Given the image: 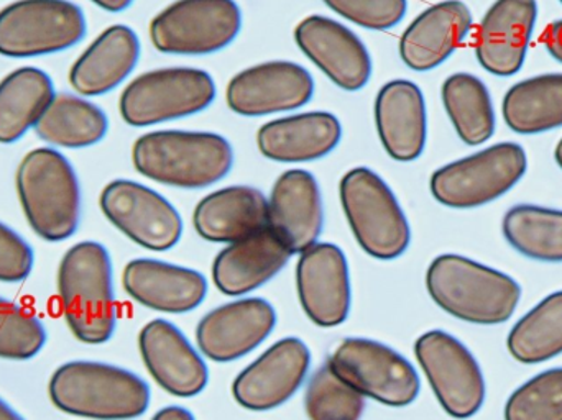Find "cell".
Wrapping results in <instances>:
<instances>
[{"label":"cell","instance_id":"cell-39","mask_svg":"<svg viewBox=\"0 0 562 420\" xmlns=\"http://www.w3.org/2000/svg\"><path fill=\"white\" fill-rule=\"evenodd\" d=\"M35 266L32 245L0 220V283L19 284L29 280Z\"/></svg>","mask_w":562,"mask_h":420},{"label":"cell","instance_id":"cell-25","mask_svg":"<svg viewBox=\"0 0 562 420\" xmlns=\"http://www.w3.org/2000/svg\"><path fill=\"white\" fill-rule=\"evenodd\" d=\"M140 49V39L131 26H108L72 63L69 86L76 94L88 99L115 91L137 68Z\"/></svg>","mask_w":562,"mask_h":420},{"label":"cell","instance_id":"cell-42","mask_svg":"<svg viewBox=\"0 0 562 420\" xmlns=\"http://www.w3.org/2000/svg\"><path fill=\"white\" fill-rule=\"evenodd\" d=\"M89 2L94 3L105 12L119 13L127 10L134 3V0H89Z\"/></svg>","mask_w":562,"mask_h":420},{"label":"cell","instance_id":"cell-40","mask_svg":"<svg viewBox=\"0 0 562 420\" xmlns=\"http://www.w3.org/2000/svg\"><path fill=\"white\" fill-rule=\"evenodd\" d=\"M544 48L562 65V20L551 23L541 36Z\"/></svg>","mask_w":562,"mask_h":420},{"label":"cell","instance_id":"cell-35","mask_svg":"<svg viewBox=\"0 0 562 420\" xmlns=\"http://www.w3.org/2000/svg\"><path fill=\"white\" fill-rule=\"evenodd\" d=\"M304 411L310 420H360L366 398L337 378L326 363L307 382Z\"/></svg>","mask_w":562,"mask_h":420},{"label":"cell","instance_id":"cell-13","mask_svg":"<svg viewBox=\"0 0 562 420\" xmlns=\"http://www.w3.org/2000/svg\"><path fill=\"white\" fill-rule=\"evenodd\" d=\"M99 207L112 227L145 250H171L183 237V218L177 207L137 181L114 180L105 184Z\"/></svg>","mask_w":562,"mask_h":420},{"label":"cell","instance_id":"cell-19","mask_svg":"<svg viewBox=\"0 0 562 420\" xmlns=\"http://www.w3.org/2000/svg\"><path fill=\"white\" fill-rule=\"evenodd\" d=\"M138 352L148 375L168 395L190 399L206 389L210 370L203 355L170 320L145 323L138 333Z\"/></svg>","mask_w":562,"mask_h":420},{"label":"cell","instance_id":"cell-38","mask_svg":"<svg viewBox=\"0 0 562 420\" xmlns=\"http://www.w3.org/2000/svg\"><path fill=\"white\" fill-rule=\"evenodd\" d=\"M334 13L353 25L375 32L393 29L405 19L406 0H323Z\"/></svg>","mask_w":562,"mask_h":420},{"label":"cell","instance_id":"cell-9","mask_svg":"<svg viewBox=\"0 0 562 420\" xmlns=\"http://www.w3.org/2000/svg\"><path fill=\"white\" fill-rule=\"evenodd\" d=\"M88 33L72 0H15L0 9V56L42 58L75 48Z\"/></svg>","mask_w":562,"mask_h":420},{"label":"cell","instance_id":"cell-43","mask_svg":"<svg viewBox=\"0 0 562 420\" xmlns=\"http://www.w3.org/2000/svg\"><path fill=\"white\" fill-rule=\"evenodd\" d=\"M0 420H26L5 399L0 398Z\"/></svg>","mask_w":562,"mask_h":420},{"label":"cell","instance_id":"cell-36","mask_svg":"<svg viewBox=\"0 0 562 420\" xmlns=\"http://www.w3.org/2000/svg\"><path fill=\"white\" fill-rule=\"evenodd\" d=\"M48 333L32 310L0 296V360L26 362L45 349Z\"/></svg>","mask_w":562,"mask_h":420},{"label":"cell","instance_id":"cell-3","mask_svg":"<svg viewBox=\"0 0 562 420\" xmlns=\"http://www.w3.org/2000/svg\"><path fill=\"white\" fill-rule=\"evenodd\" d=\"M48 396L58 411L88 420H134L150 408V386L131 370L75 360L55 370Z\"/></svg>","mask_w":562,"mask_h":420},{"label":"cell","instance_id":"cell-37","mask_svg":"<svg viewBox=\"0 0 562 420\" xmlns=\"http://www.w3.org/2000/svg\"><path fill=\"white\" fill-rule=\"evenodd\" d=\"M505 420H562V368L521 385L505 405Z\"/></svg>","mask_w":562,"mask_h":420},{"label":"cell","instance_id":"cell-4","mask_svg":"<svg viewBox=\"0 0 562 420\" xmlns=\"http://www.w3.org/2000/svg\"><path fill=\"white\" fill-rule=\"evenodd\" d=\"M16 196L29 227L48 243H61L78 231L82 193L78 173L59 150L29 151L15 173Z\"/></svg>","mask_w":562,"mask_h":420},{"label":"cell","instance_id":"cell-27","mask_svg":"<svg viewBox=\"0 0 562 420\" xmlns=\"http://www.w3.org/2000/svg\"><path fill=\"white\" fill-rule=\"evenodd\" d=\"M293 254L270 228L227 245L213 261V283L224 296L244 297L266 286Z\"/></svg>","mask_w":562,"mask_h":420},{"label":"cell","instance_id":"cell-14","mask_svg":"<svg viewBox=\"0 0 562 420\" xmlns=\"http://www.w3.org/2000/svg\"><path fill=\"white\" fill-rule=\"evenodd\" d=\"M311 352L303 340L286 337L270 345L233 382V396L240 408L267 412L286 405L306 382Z\"/></svg>","mask_w":562,"mask_h":420},{"label":"cell","instance_id":"cell-15","mask_svg":"<svg viewBox=\"0 0 562 420\" xmlns=\"http://www.w3.org/2000/svg\"><path fill=\"white\" fill-rule=\"evenodd\" d=\"M296 293L307 319L321 329L342 326L350 313L349 263L337 245L317 241L300 253Z\"/></svg>","mask_w":562,"mask_h":420},{"label":"cell","instance_id":"cell-24","mask_svg":"<svg viewBox=\"0 0 562 420\" xmlns=\"http://www.w3.org/2000/svg\"><path fill=\"white\" fill-rule=\"evenodd\" d=\"M472 25L471 9L462 0L435 3L406 26L398 43L400 58L413 71H431L451 58Z\"/></svg>","mask_w":562,"mask_h":420},{"label":"cell","instance_id":"cell-2","mask_svg":"<svg viewBox=\"0 0 562 420\" xmlns=\"http://www.w3.org/2000/svg\"><path fill=\"white\" fill-rule=\"evenodd\" d=\"M138 174L178 190H203L233 170L234 150L223 135L198 130H155L132 147Z\"/></svg>","mask_w":562,"mask_h":420},{"label":"cell","instance_id":"cell-32","mask_svg":"<svg viewBox=\"0 0 562 420\" xmlns=\"http://www.w3.org/2000/svg\"><path fill=\"white\" fill-rule=\"evenodd\" d=\"M442 104L458 137L469 147L491 140L495 134V109L487 86L469 72L449 76L441 88Z\"/></svg>","mask_w":562,"mask_h":420},{"label":"cell","instance_id":"cell-10","mask_svg":"<svg viewBox=\"0 0 562 420\" xmlns=\"http://www.w3.org/2000/svg\"><path fill=\"white\" fill-rule=\"evenodd\" d=\"M337 378L363 398L389 408H406L422 391L418 372L402 353L376 340H342L327 360Z\"/></svg>","mask_w":562,"mask_h":420},{"label":"cell","instance_id":"cell-44","mask_svg":"<svg viewBox=\"0 0 562 420\" xmlns=\"http://www.w3.org/2000/svg\"><path fill=\"white\" fill-rule=\"evenodd\" d=\"M554 160H557L558 167L562 170V138L558 141L557 150H554Z\"/></svg>","mask_w":562,"mask_h":420},{"label":"cell","instance_id":"cell-5","mask_svg":"<svg viewBox=\"0 0 562 420\" xmlns=\"http://www.w3.org/2000/svg\"><path fill=\"white\" fill-rule=\"evenodd\" d=\"M425 281L436 306L477 326L507 322L521 299V286L514 277L461 254H439Z\"/></svg>","mask_w":562,"mask_h":420},{"label":"cell","instance_id":"cell-1","mask_svg":"<svg viewBox=\"0 0 562 420\" xmlns=\"http://www.w3.org/2000/svg\"><path fill=\"white\" fill-rule=\"evenodd\" d=\"M59 306L72 336L85 345H104L117 329L114 266L104 245L78 241L59 261Z\"/></svg>","mask_w":562,"mask_h":420},{"label":"cell","instance_id":"cell-23","mask_svg":"<svg viewBox=\"0 0 562 420\" xmlns=\"http://www.w3.org/2000/svg\"><path fill=\"white\" fill-rule=\"evenodd\" d=\"M373 115L380 144L392 160L412 163L422 157L428 140V112L418 84L408 79L383 84Z\"/></svg>","mask_w":562,"mask_h":420},{"label":"cell","instance_id":"cell-45","mask_svg":"<svg viewBox=\"0 0 562 420\" xmlns=\"http://www.w3.org/2000/svg\"><path fill=\"white\" fill-rule=\"evenodd\" d=\"M560 2L562 3V0H560Z\"/></svg>","mask_w":562,"mask_h":420},{"label":"cell","instance_id":"cell-11","mask_svg":"<svg viewBox=\"0 0 562 420\" xmlns=\"http://www.w3.org/2000/svg\"><path fill=\"white\" fill-rule=\"evenodd\" d=\"M240 30L236 0H177L154 16L148 33L165 55L204 56L227 48Z\"/></svg>","mask_w":562,"mask_h":420},{"label":"cell","instance_id":"cell-8","mask_svg":"<svg viewBox=\"0 0 562 420\" xmlns=\"http://www.w3.org/2000/svg\"><path fill=\"white\" fill-rule=\"evenodd\" d=\"M527 151L504 141L452 161L432 173V197L449 209H477L514 190L527 173Z\"/></svg>","mask_w":562,"mask_h":420},{"label":"cell","instance_id":"cell-28","mask_svg":"<svg viewBox=\"0 0 562 420\" xmlns=\"http://www.w3.org/2000/svg\"><path fill=\"white\" fill-rule=\"evenodd\" d=\"M193 227L211 243H234L269 228V200L243 184L213 191L194 207Z\"/></svg>","mask_w":562,"mask_h":420},{"label":"cell","instance_id":"cell-12","mask_svg":"<svg viewBox=\"0 0 562 420\" xmlns=\"http://www.w3.org/2000/svg\"><path fill=\"white\" fill-rule=\"evenodd\" d=\"M415 356L446 415L465 420L481 411L487 395L484 373L461 340L429 330L416 340Z\"/></svg>","mask_w":562,"mask_h":420},{"label":"cell","instance_id":"cell-20","mask_svg":"<svg viewBox=\"0 0 562 420\" xmlns=\"http://www.w3.org/2000/svg\"><path fill=\"white\" fill-rule=\"evenodd\" d=\"M538 20L537 0H495L475 32V56L501 78L520 72Z\"/></svg>","mask_w":562,"mask_h":420},{"label":"cell","instance_id":"cell-31","mask_svg":"<svg viewBox=\"0 0 562 420\" xmlns=\"http://www.w3.org/2000/svg\"><path fill=\"white\" fill-rule=\"evenodd\" d=\"M505 124L515 134L538 135L562 127V72L535 76L508 89L502 102Z\"/></svg>","mask_w":562,"mask_h":420},{"label":"cell","instance_id":"cell-29","mask_svg":"<svg viewBox=\"0 0 562 420\" xmlns=\"http://www.w3.org/2000/svg\"><path fill=\"white\" fill-rule=\"evenodd\" d=\"M52 76L36 66H22L0 79V145H12L35 130L55 99Z\"/></svg>","mask_w":562,"mask_h":420},{"label":"cell","instance_id":"cell-30","mask_svg":"<svg viewBox=\"0 0 562 420\" xmlns=\"http://www.w3.org/2000/svg\"><path fill=\"white\" fill-rule=\"evenodd\" d=\"M33 132L55 150H82L104 140L109 118L91 99L76 92H56Z\"/></svg>","mask_w":562,"mask_h":420},{"label":"cell","instance_id":"cell-22","mask_svg":"<svg viewBox=\"0 0 562 420\" xmlns=\"http://www.w3.org/2000/svg\"><path fill=\"white\" fill-rule=\"evenodd\" d=\"M319 183L310 171L294 168L280 174L269 197V228L291 254L303 253L323 234Z\"/></svg>","mask_w":562,"mask_h":420},{"label":"cell","instance_id":"cell-16","mask_svg":"<svg viewBox=\"0 0 562 420\" xmlns=\"http://www.w3.org/2000/svg\"><path fill=\"white\" fill-rule=\"evenodd\" d=\"M277 327V310L263 297H239L210 310L196 327L204 359L231 363L259 349Z\"/></svg>","mask_w":562,"mask_h":420},{"label":"cell","instance_id":"cell-41","mask_svg":"<svg viewBox=\"0 0 562 420\" xmlns=\"http://www.w3.org/2000/svg\"><path fill=\"white\" fill-rule=\"evenodd\" d=\"M151 420H196L194 416L188 411L187 408L181 406H167V408L160 409Z\"/></svg>","mask_w":562,"mask_h":420},{"label":"cell","instance_id":"cell-33","mask_svg":"<svg viewBox=\"0 0 562 420\" xmlns=\"http://www.w3.org/2000/svg\"><path fill=\"white\" fill-rule=\"evenodd\" d=\"M502 231L524 257L562 263V211L520 204L505 214Z\"/></svg>","mask_w":562,"mask_h":420},{"label":"cell","instance_id":"cell-21","mask_svg":"<svg viewBox=\"0 0 562 420\" xmlns=\"http://www.w3.org/2000/svg\"><path fill=\"white\" fill-rule=\"evenodd\" d=\"M122 286L134 303L161 314L193 313L207 296V280L200 271L154 258L128 261Z\"/></svg>","mask_w":562,"mask_h":420},{"label":"cell","instance_id":"cell-6","mask_svg":"<svg viewBox=\"0 0 562 420\" xmlns=\"http://www.w3.org/2000/svg\"><path fill=\"white\" fill-rule=\"evenodd\" d=\"M340 206L363 253L396 260L412 243V228L392 188L366 167L352 168L339 183Z\"/></svg>","mask_w":562,"mask_h":420},{"label":"cell","instance_id":"cell-18","mask_svg":"<svg viewBox=\"0 0 562 420\" xmlns=\"http://www.w3.org/2000/svg\"><path fill=\"white\" fill-rule=\"evenodd\" d=\"M294 42L337 88L360 91L372 78L369 49L349 26L324 15H310L294 29Z\"/></svg>","mask_w":562,"mask_h":420},{"label":"cell","instance_id":"cell-17","mask_svg":"<svg viewBox=\"0 0 562 420\" xmlns=\"http://www.w3.org/2000/svg\"><path fill=\"white\" fill-rule=\"evenodd\" d=\"M314 95V79L293 61H269L237 72L226 89L231 111L243 117H267L297 111Z\"/></svg>","mask_w":562,"mask_h":420},{"label":"cell","instance_id":"cell-34","mask_svg":"<svg viewBox=\"0 0 562 420\" xmlns=\"http://www.w3.org/2000/svg\"><path fill=\"white\" fill-rule=\"evenodd\" d=\"M507 347L510 355L525 365H537L561 355L562 291L544 297L515 323Z\"/></svg>","mask_w":562,"mask_h":420},{"label":"cell","instance_id":"cell-7","mask_svg":"<svg viewBox=\"0 0 562 420\" xmlns=\"http://www.w3.org/2000/svg\"><path fill=\"white\" fill-rule=\"evenodd\" d=\"M210 72L187 66L160 68L132 79L119 99L122 121L144 128L206 111L216 99Z\"/></svg>","mask_w":562,"mask_h":420},{"label":"cell","instance_id":"cell-26","mask_svg":"<svg viewBox=\"0 0 562 420\" xmlns=\"http://www.w3.org/2000/svg\"><path fill=\"white\" fill-rule=\"evenodd\" d=\"M342 125L326 111L301 112L267 122L257 132V147L277 163H310L336 150Z\"/></svg>","mask_w":562,"mask_h":420}]
</instances>
